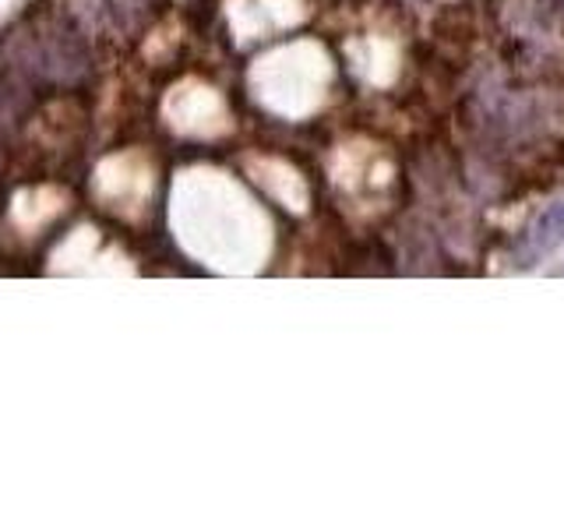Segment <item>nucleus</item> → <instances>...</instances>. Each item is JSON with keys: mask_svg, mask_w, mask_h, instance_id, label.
<instances>
[{"mask_svg": "<svg viewBox=\"0 0 564 529\" xmlns=\"http://www.w3.org/2000/svg\"><path fill=\"white\" fill-rule=\"evenodd\" d=\"M561 244H564V198L546 205L533 219V226L522 234V240L516 247V264L519 269H529V264H536L546 255H554Z\"/></svg>", "mask_w": 564, "mask_h": 529, "instance_id": "nucleus-1", "label": "nucleus"}]
</instances>
